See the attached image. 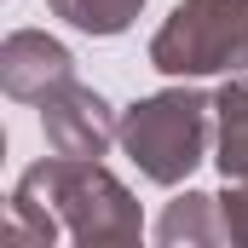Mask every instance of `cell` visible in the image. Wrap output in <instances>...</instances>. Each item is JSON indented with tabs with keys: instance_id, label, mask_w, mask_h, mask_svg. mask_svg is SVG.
I'll use <instances>...</instances> for the list:
<instances>
[{
	"instance_id": "2",
	"label": "cell",
	"mask_w": 248,
	"mask_h": 248,
	"mask_svg": "<svg viewBox=\"0 0 248 248\" xmlns=\"http://www.w3.org/2000/svg\"><path fill=\"white\" fill-rule=\"evenodd\" d=\"M116 144L150 185H185L214 150V98L196 87H168L122 110Z\"/></svg>"
},
{
	"instance_id": "6",
	"label": "cell",
	"mask_w": 248,
	"mask_h": 248,
	"mask_svg": "<svg viewBox=\"0 0 248 248\" xmlns=\"http://www.w3.org/2000/svg\"><path fill=\"white\" fill-rule=\"evenodd\" d=\"M156 243L162 248H214V243H231L225 237V214H219V196L208 190H185L162 208L156 219Z\"/></svg>"
},
{
	"instance_id": "5",
	"label": "cell",
	"mask_w": 248,
	"mask_h": 248,
	"mask_svg": "<svg viewBox=\"0 0 248 248\" xmlns=\"http://www.w3.org/2000/svg\"><path fill=\"white\" fill-rule=\"evenodd\" d=\"M69 75H75V58H69V46L52 41L46 29H12L0 41V87L17 104H41Z\"/></svg>"
},
{
	"instance_id": "8",
	"label": "cell",
	"mask_w": 248,
	"mask_h": 248,
	"mask_svg": "<svg viewBox=\"0 0 248 248\" xmlns=\"http://www.w3.org/2000/svg\"><path fill=\"white\" fill-rule=\"evenodd\" d=\"M46 6H52V17H63L69 29L98 35V41L127 35L139 23V12H144V0H46Z\"/></svg>"
},
{
	"instance_id": "9",
	"label": "cell",
	"mask_w": 248,
	"mask_h": 248,
	"mask_svg": "<svg viewBox=\"0 0 248 248\" xmlns=\"http://www.w3.org/2000/svg\"><path fill=\"white\" fill-rule=\"evenodd\" d=\"M219 214H225V237L237 248H248V179H225Z\"/></svg>"
},
{
	"instance_id": "1",
	"label": "cell",
	"mask_w": 248,
	"mask_h": 248,
	"mask_svg": "<svg viewBox=\"0 0 248 248\" xmlns=\"http://www.w3.org/2000/svg\"><path fill=\"white\" fill-rule=\"evenodd\" d=\"M58 237L87 248H127L144 237V214L133 190L104 168L81 156H46L35 162L12 190V225L6 243L52 248Z\"/></svg>"
},
{
	"instance_id": "4",
	"label": "cell",
	"mask_w": 248,
	"mask_h": 248,
	"mask_svg": "<svg viewBox=\"0 0 248 248\" xmlns=\"http://www.w3.org/2000/svg\"><path fill=\"white\" fill-rule=\"evenodd\" d=\"M116 110L104 104V93H93L87 81H63L41 98V133H46V150L52 156H81V162H98L110 144H116Z\"/></svg>"
},
{
	"instance_id": "7",
	"label": "cell",
	"mask_w": 248,
	"mask_h": 248,
	"mask_svg": "<svg viewBox=\"0 0 248 248\" xmlns=\"http://www.w3.org/2000/svg\"><path fill=\"white\" fill-rule=\"evenodd\" d=\"M214 162L225 179H248V81L231 75L214 93Z\"/></svg>"
},
{
	"instance_id": "3",
	"label": "cell",
	"mask_w": 248,
	"mask_h": 248,
	"mask_svg": "<svg viewBox=\"0 0 248 248\" xmlns=\"http://www.w3.org/2000/svg\"><path fill=\"white\" fill-rule=\"evenodd\" d=\"M150 63L173 81L248 75V0H179L150 35Z\"/></svg>"
}]
</instances>
